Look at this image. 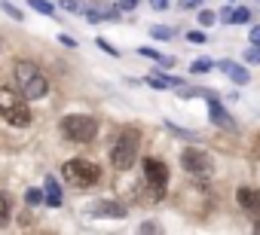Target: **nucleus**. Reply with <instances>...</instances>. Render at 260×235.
Wrapping results in <instances>:
<instances>
[{
	"instance_id": "obj_1",
	"label": "nucleus",
	"mask_w": 260,
	"mask_h": 235,
	"mask_svg": "<svg viewBox=\"0 0 260 235\" xmlns=\"http://www.w3.org/2000/svg\"><path fill=\"white\" fill-rule=\"evenodd\" d=\"M13 73H16L19 92H22L25 98L40 101V98H46V95H49V83H46V76H43V70H40L37 64H31V61H16Z\"/></svg>"
},
{
	"instance_id": "obj_2",
	"label": "nucleus",
	"mask_w": 260,
	"mask_h": 235,
	"mask_svg": "<svg viewBox=\"0 0 260 235\" xmlns=\"http://www.w3.org/2000/svg\"><path fill=\"white\" fill-rule=\"evenodd\" d=\"M0 120H7L16 129L31 126V110H28V98L22 92L13 89H0Z\"/></svg>"
},
{
	"instance_id": "obj_3",
	"label": "nucleus",
	"mask_w": 260,
	"mask_h": 235,
	"mask_svg": "<svg viewBox=\"0 0 260 235\" xmlns=\"http://www.w3.org/2000/svg\"><path fill=\"white\" fill-rule=\"evenodd\" d=\"M138 144H141V135H138L135 129H125V132L116 138L113 150H110V162H113V168H119V171L132 168V165H135V156H138Z\"/></svg>"
},
{
	"instance_id": "obj_4",
	"label": "nucleus",
	"mask_w": 260,
	"mask_h": 235,
	"mask_svg": "<svg viewBox=\"0 0 260 235\" xmlns=\"http://www.w3.org/2000/svg\"><path fill=\"white\" fill-rule=\"evenodd\" d=\"M61 135L74 144H89L95 135H98V123L92 116H83V113H74V116H64L61 120Z\"/></svg>"
},
{
	"instance_id": "obj_5",
	"label": "nucleus",
	"mask_w": 260,
	"mask_h": 235,
	"mask_svg": "<svg viewBox=\"0 0 260 235\" xmlns=\"http://www.w3.org/2000/svg\"><path fill=\"white\" fill-rule=\"evenodd\" d=\"M61 174H64V180L74 183V186H92V183H98V177H101L98 165L89 162V159H71V162H64Z\"/></svg>"
},
{
	"instance_id": "obj_6",
	"label": "nucleus",
	"mask_w": 260,
	"mask_h": 235,
	"mask_svg": "<svg viewBox=\"0 0 260 235\" xmlns=\"http://www.w3.org/2000/svg\"><path fill=\"white\" fill-rule=\"evenodd\" d=\"M181 165H184V171L193 174V177H211V171H214L211 156H208L205 150H199V147H187V150L181 153Z\"/></svg>"
},
{
	"instance_id": "obj_7",
	"label": "nucleus",
	"mask_w": 260,
	"mask_h": 235,
	"mask_svg": "<svg viewBox=\"0 0 260 235\" xmlns=\"http://www.w3.org/2000/svg\"><path fill=\"white\" fill-rule=\"evenodd\" d=\"M144 177H147L153 195L159 199V195L166 192V183H169V168H166V162H159V159H144Z\"/></svg>"
},
{
	"instance_id": "obj_8",
	"label": "nucleus",
	"mask_w": 260,
	"mask_h": 235,
	"mask_svg": "<svg viewBox=\"0 0 260 235\" xmlns=\"http://www.w3.org/2000/svg\"><path fill=\"white\" fill-rule=\"evenodd\" d=\"M83 16H86L89 22H116V19H119V7H113V4H101V0H95V4H86Z\"/></svg>"
},
{
	"instance_id": "obj_9",
	"label": "nucleus",
	"mask_w": 260,
	"mask_h": 235,
	"mask_svg": "<svg viewBox=\"0 0 260 235\" xmlns=\"http://www.w3.org/2000/svg\"><path fill=\"white\" fill-rule=\"evenodd\" d=\"M89 214H92V217H104V220H122V217H125V205L104 199V202L89 205Z\"/></svg>"
},
{
	"instance_id": "obj_10",
	"label": "nucleus",
	"mask_w": 260,
	"mask_h": 235,
	"mask_svg": "<svg viewBox=\"0 0 260 235\" xmlns=\"http://www.w3.org/2000/svg\"><path fill=\"white\" fill-rule=\"evenodd\" d=\"M208 113H211V123H214V126H220V129H226V132H233V129H236L233 116H230V113H226V107L217 101V95H211V98H208Z\"/></svg>"
},
{
	"instance_id": "obj_11",
	"label": "nucleus",
	"mask_w": 260,
	"mask_h": 235,
	"mask_svg": "<svg viewBox=\"0 0 260 235\" xmlns=\"http://www.w3.org/2000/svg\"><path fill=\"white\" fill-rule=\"evenodd\" d=\"M236 199H239V205H242L245 211H251V214H257V211H260V195H257V189L242 186V189L236 192Z\"/></svg>"
},
{
	"instance_id": "obj_12",
	"label": "nucleus",
	"mask_w": 260,
	"mask_h": 235,
	"mask_svg": "<svg viewBox=\"0 0 260 235\" xmlns=\"http://www.w3.org/2000/svg\"><path fill=\"white\" fill-rule=\"evenodd\" d=\"M220 70H223L236 86H245V83H248V70H245L242 64H236V61H220Z\"/></svg>"
},
{
	"instance_id": "obj_13",
	"label": "nucleus",
	"mask_w": 260,
	"mask_h": 235,
	"mask_svg": "<svg viewBox=\"0 0 260 235\" xmlns=\"http://www.w3.org/2000/svg\"><path fill=\"white\" fill-rule=\"evenodd\" d=\"M46 202H49L52 208H58V205H61V189H58L55 177H46Z\"/></svg>"
},
{
	"instance_id": "obj_14",
	"label": "nucleus",
	"mask_w": 260,
	"mask_h": 235,
	"mask_svg": "<svg viewBox=\"0 0 260 235\" xmlns=\"http://www.w3.org/2000/svg\"><path fill=\"white\" fill-rule=\"evenodd\" d=\"M10 217H13V199L10 192H0V226H7Z\"/></svg>"
},
{
	"instance_id": "obj_15",
	"label": "nucleus",
	"mask_w": 260,
	"mask_h": 235,
	"mask_svg": "<svg viewBox=\"0 0 260 235\" xmlns=\"http://www.w3.org/2000/svg\"><path fill=\"white\" fill-rule=\"evenodd\" d=\"M251 22V13H248V7H239L236 13H233V22L230 25H248Z\"/></svg>"
},
{
	"instance_id": "obj_16",
	"label": "nucleus",
	"mask_w": 260,
	"mask_h": 235,
	"mask_svg": "<svg viewBox=\"0 0 260 235\" xmlns=\"http://www.w3.org/2000/svg\"><path fill=\"white\" fill-rule=\"evenodd\" d=\"M211 67H214V64H211V58H196V61L190 64V70H193V73H208Z\"/></svg>"
},
{
	"instance_id": "obj_17",
	"label": "nucleus",
	"mask_w": 260,
	"mask_h": 235,
	"mask_svg": "<svg viewBox=\"0 0 260 235\" xmlns=\"http://www.w3.org/2000/svg\"><path fill=\"white\" fill-rule=\"evenodd\" d=\"M28 4H31L37 13H43V16H52V13H55V7H52V4H46V0H28Z\"/></svg>"
},
{
	"instance_id": "obj_18",
	"label": "nucleus",
	"mask_w": 260,
	"mask_h": 235,
	"mask_svg": "<svg viewBox=\"0 0 260 235\" xmlns=\"http://www.w3.org/2000/svg\"><path fill=\"white\" fill-rule=\"evenodd\" d=\"M150 37H156V40H172V37H175V31H172V28H159V25H156V28H150Z\"/></svg>"
},
{
	"instance_id": "obj_19",
	"label": "nucleus",
	"mask_w": 260,
	"mask_h": 235,
	"mask_svg": "<svg viewBox=\"0 0 260 235\" xmlns=\"http://www.w3.org/2000/svg\"><path fill=\"white\" fill-rule=\"evenodd\" d=\"M245 61L260 64V43H251V49H245Z\"/></svg>"
},
{
	"instance_id": "obj_20",
	"label": "nucleus",
	"mask_w": 260,
	"mask_h": 235,
	"mask_svg": "<svg viewBox=\"0 0 260 235\" xmlns=\"http://www.w3.org/2000/svg\"><path fill=\"white\" fill-rule=\"evenodd\" d=\"M61 10H68V13H80V16H83L86 4H77V0H61Z\"/></svg>"
},
{
	"instance_id": "obj_21",
	"label": "nucleus",
	"mask_w": 260,
	"mask_h": 235,
	"mask_svg": "<svg viewBox=\"0 0 260 235\" xmlns=\"http://www.w3.org/2000/svg\"><path fill=\"white\" fill-rule=\"evenodd\" d=\"M0 7H4V13H7V16H13L16 22H22V19H25V16H22V10H16L13 4H7V0H0Z\"/></svg>"
},
{
	"instance_id": "obj_22",
	"label": "nucleus",
	"mask_w": 260,
	"mask_h": 235,
	"mask_svg": "<svg viewBox=\"0 0 260 235\" xmlns=\"http://www.w3.org/2000/svg\"><path fill=\"white\" fill-rule=\"evenodd\" d=\"M43 199H46V195H43L40 189H28V195H25V202H28V205H40Z\"/></svg>"
},
{
	"instance_id": "obj_23",
	"label": "nucleus",
	"mask_w": 260,
	"mask_h": 235,
	"mask_svg": "<svg viewBox=\"0 0 260 235\" xmlns=\"http://www.w3.org/2000/svg\"><path fill=\"white\" fill-rule=\"evenodd\" d=\"M214 22H217V16H214L211 10H202V13H199V25H214Z\"/></svg>"
},
{
	"instance_id": "obj_24",
	"label": "nucleus",
	"mask_w": 260,
	"mask_h": 235,
	"mask_svg": "<svg viewBox=\"0 0 260 235\" xmlns=\"http://www.w3.org/2000/svg\"><path fill=\"white\" fill-rule=\"evenodd\" d=\"M95 46H101V49H104V52H107V55H113V58H116V55H119V52H116V49H113V46H110V43H107V40H104V37H98V40H95Z\"/></svg>"
},
{
	"instance_id": "obj_25",
	"label": "nucleus",
	"mask_w": 260,
	"mask_h": 235,
	"mask_svg": "<svg viewBox=\"0 0 260 235\" xmlns=\"http://www.w3.org/2000/svg\"><path fill=\"white\" fill-rule=\"evenodd\" d=\"M187 40H190V43H205V34H202V31H190Z\"/></svg>"
},
{
	"instance_id": "obj_26",
	"label": "nucleus",
	"mask_w": 260,
	"mask_h": 235,
	"mask_svg": "<svg viewBox=\"0 0 260 235\" xmlns=\"http://www.w3.org/2000/svg\"><path fill=\"white\" fill-rule=\"evenodd\" d=\"M58 43H61V46H68V49H74V46H77V40H74V37H68V34H61V37H58Z\"/></svg>"
},
{
	"instance_id": "obj_27",
	"label": "nucleus",
	"mask_w": 260,
	"mask_h": 235,
	"mask_svg": "<svg viewBox=\"0 0 260 235\" xmlns=\"http://www.w3.org/2000/svg\"><path fill=\"white\" fill-rule=\"evenodd\" d=\"M135 7H138V0H119V10H125V13L135 10Z\"/></svg>"
},
{
	"instance_id": "obj_28",
	"label": "nucleus",
	"mask_w": 260,
	"mask_h": 235,
	"mask_svg": "<svg viewBox=\"0 0 260 235\" xmlns=\"http://www.w3.org/2000/svg\"><path fill=\"white\" fill-rule=\"evenodd\" d=\"M150 7H153V10H166V7H169V0H150Z\"/></svg>"
},
{
	"instance_id": "obj_29",
	"label": "nucleus",
	"mask_w": 260,
	"mask_h": 235,
	"mask_svg": "<svg viewBox=\"0 0 260 235\" xmlns=\"http://www.w3.org/2000/svg\"><path fill=\"white\" fill-rule=\"evenodd\" d=\"M248 37H251V43H260V25H257V28H251V34H248Z\"/></svg>"
},
{
	"instance_id": "obj_30",
	"label": "nucleus",
	"mask_w": 260,
	"mask_h": 235,
	"mask_svg": "<svg viewBox=\"0 0 260 235\" xmlns=\"http://www.w3.org/2000/svg\"><path fill=\"white\" fill-rule=\"evenodd\" d=\"M233 13H236V10H230V7H226V10L220 13V19H223V22H233Z\"/></svg>"
},
{
	"instance_id": "obj_31",
	"label": "nucleus",
	"mask_w": 260,
	"mask_h": 235,
	"mask_svg": "<svg viewBox=\"0 0 260 235\" xmlns=\"http://www.w3.org/2000/svg\"><path fill=\"white\" fill-rule=\"evenodd\" d=\"M181 7L184 10H193V7H199V0H181Z\"/></svg>"
},
{
	"instance_id": "obj_32",
	"label": "nucleus",
	"mask_w": 260,
	"mask_h": 235,
	"mask_svg": "<svg viewBox=\"0 0 260 235\" xmlns=\"http://www.w3.org/2000/svg\"><path fill=\"white\" fill-rule=\"evenodd\" d=\"M254 229H257V232H260V220H257V226H254Z\"/></svg>"
}]
</instances>
